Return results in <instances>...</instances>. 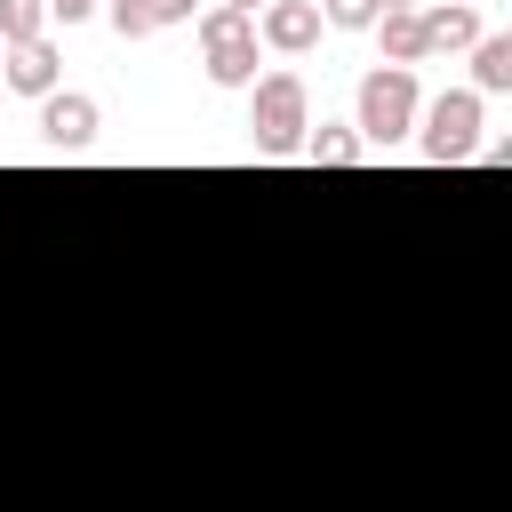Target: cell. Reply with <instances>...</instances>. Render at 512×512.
Masks as SVG:
<instances>
[{"label": "cell", "mask_w": 512, "mask_h": 512, "mask_svg": "<svg viewBox=\"0 0 512 512\" xmlns=\"http://www.w3.org/2000/svg\"><path fill=\"white\" fill-rule=\"evenodd\" d=\"M296 152H304L312 168H352L368 144L352 136V120H320V128H304V144H296Z\"/></svg>", "instance_id": "obj_11"}, {"label": "cell", "mask_w": 512, "mask_h": 512, "mask_svg": "<svg viewBox=\"0 0 512 512\" xmlns=\"http://www.w3.org/2000/svg\"><path fill=\"white\" fill-rule=\"evenodd\" d=\"M104 0H48V24H80V16H96Z\"/></svg>", "instance_id": "obj_15"}, {"label": "cell", "mask_w": 512, "mask_h": 512, "mask_svg": "<svg viewBox=\"0 0 512 512\" xmlns=\"http://www.w3.org/2000/svg\"><path fill=\"white\" fill-rule=\"evenodd\" d=\"M256 48H272V56H312V48H320V8H312V0H264V8H256Z\"/></svg>", "instance_id": "obj_5"}, {"label": "cell", "mask_w": 512, "mask_h": 512, "mask_svg": "<svg viewBox=\"0 0 512 512\" xmlns=\"http://www.w3.org/2000/svg\"><path fill=\"white\" fill-rule=\"evenodd\" d=\"M432 8H480V0H432Z\"/></svg>", "instance_id": "obj_18"}, {"label": "cell", "mask_w": 512, "mask_h": 512, "mask_svg": "<svg viewBox=\"0 0 512 512\" xmlns=\"http://www.w3.org/2000/svg\"><path fill=\"white\" fill-rule=\"evenodd\" d=\"M0 80L16 88V96H56L64 88V56H56V40H24V48H0Z\"/></svg>", "instance_id": "obj_7"}, {"label": "cell", "mask_w": 512, "mask_h": 512, "mask_svg": "<svg viewBox=\"0 0 512 512\" xmlns=\"http://www.w3.org/2000/svg\"><path fill=\"white\" fill-rule=\"evenodd\" d=\"M216 8H240V16H256V8H264V0H216Z\"/></svg>", "instance_id": "obj_17"}, {"label": "cell", "mask_w": 512, "mask_h": 512, "mask_svg": "<svg viewBox=\"0 0 512 512\" xmlns=\"http://www.w3.org/2000/svg\"><path fill=\"white\" fill-rule=\"evenodd\" d=\"M104 16H112L120 40H152V32H168V24H192L200 0H104Z\"/></svg>", "instance_id": "obj_8"}, {"label": "cell", "mask_w": 512, "mask_h": 512, "mask_svg": "<svg viewBox=\"0 0 512 512\" xmlns=\"http://www.w3.org/2000/svg\"><path fill=\"white\" fill-rule=\"evenodd\" d=\"M416 24H424V56H456V48H472L480 40V8H416Z\"/></svg>", "instance_id": "obj_9"}, {"label": "cell", "mask_w": 512, "mask_h": 512, "mask_svg": "<svg viewBox=\"0 0 512 512\" xmlns=\"http://www.w3.org/2000/svg\"><path fill=\"white\" fill-rule=\"evenodd\" d=\"M408 8H424V0H376V16H408Z\"/></svg>", "instance_id": "obj_16"}, {"label": "cell", "mask_w": 512, "mask_h": 512, "mask_svg": "<svg viewBox=\"0 0 512 512\" xmlns=\"http://www.w3.org/2000/svg\"><path fill=\"white\" fill-rule=\"evenodd\" d=\"M464 56H472V96H504L512 88V40L504 32H480Z\"/></svg>", "instance_id": "obj_10"}, {"label": "cell", "mask_w": 512, "mask_h": 512, "mask_svg": "<svg viewBox=\"0 0 512 512\" xmlns=\"http://www.w3.org/2000/svg\"><path fill=\"white\" fill-rule=\"evenodd\" d=\"M96 128H104L96 96H80V88L40 96V136H48V152H88V144H96Z\"/></svg>", "instance_id": "obj_6"}, {"label": "cell", "mask_w": 512, "mask_h": 512, "mask_svg": "<svg viewBox=\"0 0 512 512\" xmlns=\"http://www.w3.org/2000/svg\"><path fill=\"white\" fill-rule=\"evenodd\" d=\"M480 128H488V96H472V88H440L432 104H416V144L432 168L480 160Z\"/></svg>", "instance_id": "obj_2"}, {"label": "cell", "mask_w": 512, "mask_h": 512, "mask_svg": "<svg viewBox=\"0 0 512 512\" xmlns=\"http://www.w3.org/2000/svg\"><path fill=\"white\" fill-rule=\"evenodd\" d=\"M48 40V0H0V48Z\"/></svg>", "instance_id": "obj_13"}, {"label": "cell", "mask_w": 512, "mask_h": 512, "mask_svg": "<svg viewBox=\"0 0 512 512\" xmlns=\"http://www.w3.org/2000/svg\"><path fill=\"white\" fill-rule=\"evenodd\" d=\"M200 24V64H208V80L216 88H248L256 80V16H240V8H200L192 16Z\"/></svg>", "instance_id": "obj_4"}, {"label": "cell", "mask_w": 512, "mask_h": 512, "mask_svg": "<svg viewBox=\"0 0 512 512\" xmlns=\"http://www.w3.org/2000/svg\"><path fill=\"white\" fill-rule=\"evenodd\" d=\"M416 72H400V64H376L368 80H360V104H352V136L360 144H400V136H416Z\"/></svg>", "instance_id": "obj_3"}, {"label": "cell", "mask_w": 512, "mask_h": 512, "mask_svg": "<svg viewBox=\"0 0 512 512\" xmlns=\"http://www.w3.org/2000/svg\"><path fill=\"white\" fill-rule=\"evenodd\" d=\"M304 128H312V96H304V72H256L248 80V144L264 152V160H288L296 144H304Z\"/></svg>", "instance_id": "obj_1"}, {"label": "cell", "mask_w": 512, "mask_h": 512, "mask_svg": "<svg viewBox=\"0 0 512 512\" xmlns=\"http://www.w3.org/2000/svg\"><path fill=\"white\" fill-rule=\"evenodd\" d=\"M320 8V24H336V32H368L376 24V0H312Z\"/></svg>", "instance_id": "obj_14"}, {"label": "cell", "mask_w": 512, "mask_h": 512, "mask_svg": "<svg viewBox=\"0 0 512 512\" xmlns=\"http://www.w3.org/2000/svg\"><path fill=\"white\" fill-rule=\"evenodd\" d=\"M368 32L384 40V64H400V72H416V64H424V24H416V8H408V16H376Z\"/></svg>", "instance_id": "obj_12"}]
</instances>
